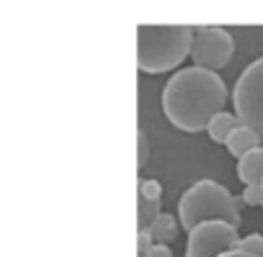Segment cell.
I'll use <instances>...</instances> for the list:
<instances>
[{
    "instance_id": "cell-5",
    "label": "cell",
    "mask_w": 263,
    "mask_h": 257,
    "mask_svg": "<svg viewBox=\"0 0 263 257\" xmlns=\"http://www.w3.org/2000/svg\"><path fill=\"white\" fill-rule=\"evenodd\" d=\"M235 54V39L227 29L219 26H199L194 29V41H191V62L194 67L217 72L230 65Z\"/></svg>"
},
{
    "instance_id": "cell-14",
    "label": "cell",
    "mask_w": 263,
    "mask_h": 257,
    "mask_svg": "<svg viewBox=\"0 0 263 257\" xmlns=\"http://www.w3.org/2000/svg\"><path fill=\"white\" fill-rule=\"evenodd\" d=\"M240 201H242V203H248V206L263 208V185H245V190H242Z\"/></svg>"
},
{
    "instance_id": "cell-12",
    "label": "cell",
    "mask_w": 263,
    "mask_h": 257,
    "mask_svg": "<svg viewBox=\"0 0 263 257\" xmlns=\"http://www.w3.org/2000/svg\"><path fill=\"white\" fill-rule=\"evenodd\" d=\"M240 252L250 254V257H263V234H248V237H240L237 247Z\"/></svg>"
},
{
    "instance_id": "cell-13",
    "label": "cell",
    "mask_w": 263,
    "mask_h": 257,
    "mask_svg": "<svg viewBox=\"0 0 263 257\" xmlns=\"http://www.w3.org/2000/svg\"><path fill=\"white\" fill-rule=\"evenodd\" d=\"M140 198H147V201H160L163 196V185L155 180V178H140Z\"/></svg>"
},
{
    "instance_id": "cell-1",
    "label": "cell",
    "mask_w": 263,
    "mask_h": 257,
    "mask_svg": "<svg viewBox=\"0 0 263 257\" xmlns=\"http://www.w3.org/2000/svg\"><path fill=\"white\" fill-rule=\"evenodd\" d=\"M227 85L217 72L201 67L178 70L163 88V113L178 132H206V123L224 111Z\"/></svg>"
},
{
    "instance_id": "cell-6",
    "label": "cell",
    "mask_w": 263,
    "mask_h": 257,
    "mask_svg": "<svg viewBox=\"0 0 263 257\" xmlns=\"http://www.w3.org/2000/svg\"><path fill=\"white\" fill-rule=\"evenodd\" d=\"M240 242V234L235 226L224 221H204L189 231L186 257H219L224 252H232Z\"/></svg>"
},
{
    "instance_id": "cell-10",
    "label": "cell",
    "mask_w": 263,
    "mask_h": 257,
    "mask_svg": "<svg viewBox=\"0 0 263 257\" xmlns=\"http://www.w3.org/2000/svg\"><path fill=\"white\" fill-rule=\"evenodd\" d=\"M147 231H150L155 244H171L178 237V219L171 216V213H160Z\"/></svg>"
},
{
    "instance_id": "cell-4",
    "label": "cell",
    "mask_w": 263,
    "mask_h": 257,
    "mask_svg": "<svg viewBox=\"0 0 263 257\" xmlns=\"http://www.w3.org/2000/svg\"><path fill=\"white\" fill-rule=\"evenodd\" d=\"M235 116L263 139V57L253 59L232 88Z\"/></svg>"
},
{
    "instance_id": "cell-16",
    "label": "cell",
    "mask_w": 263,
    "mask_h": 257,
    "mask_svg": "<svg viewBox=\"0 0 263 257\" xmlns=\"http://www.w3.org/2000/svg\"><path fill=\"white\" fill-rule=\"evenodd\" d=\"M147 257H173V252H171L168 244H153V249H150Z\"/></svg>"
},
{
    "instance_id": "cell-18",
    "label": "cell",
    "mask_w": 263,
    "mask_h": 257,
    "mask_svg": "<svg viewBox=\"0 0 263 257\" xmlns=\"http://www.w3.org/2000/svg\"><path fill=\"white\" fill-rule=\"evenodd\" d=\"M219 257H250V254H245V252H240V249H232V252H224V254H219Z\"/></svg>"
},
{
    "instance_id": "cell-9",
    "label": "cell",
    "mask_w": 263,
    "mask_h": 257,
    "mask_svg": "<svg viewBox=\"0 0 263 257\" xmlns=\"http://www.w3.org/2000/svg\"><path fill=\"white\" fill-rule=\"evenodd\" d=\"M237 126H240V118H237L235 113H230V111H219V113L206 123V134H209V139H212V142L224 144V142H227V137L235 132Z\"/></svg>"
},
{
    "instance_id": "cell-17",
    "label": "cell",
    "mask_w": 263,
    "mask_h": 257,
    "mask_svg": "<svg viewBox=\"0 0 263 257\" xmlns=\"http://www.w3.org/2000/svg\"><path fill=\"white\" fill-rule=\"evenodd\" d=\"M137 137H140V155H137V162L140 165H145V152H147V139H145V132L140 128L137 132Z\"/></svg>"
},
{
    "instance_id": "cell-15",
    "label": "cell",
    "mask_w": 263,
    "mask_h": 257,
    "mask_svg": "<svg viewBox=\"0 0 263 257\" xmlns=\"http://www.w3.org/2000/svg\"><path fill=\"white\" fill-rule=\"evenodd\" d=\"M153 237H150V231H140L137 234V257H147L150 254V249H153Z\"/></svg>"
},
{
    "instance_id": "cell-3",
    "label": "cell",
    "mask_w": 263,
    "mask_h": 257,
    "mask_svg": "<svg viewBox=\"0 0 263 257\" xmlns=\"http://www.w3.org/2000/svg\"><path fill=\"white\" fill-rule=\"evenodd\" d=\"M204 221H224L240 226V201L217 180H196L178 198V224L191 231Z\"/></svg>"
},
{
    "instance_id": "cell-19",
    "label": "cell",
    "mask_w": 263,
    "mask_h": 257,
    "mask_svg": "<svg viewBox=\"0 0 263 257\" xmlns=\"http://www.w3.org/2000/svg\"><path fill=\"white\" fill-rule=\"evenodd\" d=\"M260 185H263V183H260Z\"/></svg>"
},
{
    "instance_id": "cell-11",
    "label": "cell",
    "mask_w": 263,
    "mask_h": 257,
    "mask_svg": "<svg viewBox=\"0 0 263 257\" xmlns=\"http://www.w3.org/2000/svg\"><path fill=\"white\" fill-rule=\"evenodd\" d=\"M160 213H163V211H160V201L140 198V208H137V226H140V231H147Z\"/></svg>"
},
{
    "instance_id": "cell-7",
    "label": "cell",
    "mask_w": 263,
    "mask_h": 257,
    "mask_svg": "<svg viewBox=\"0 0 263 257\" xmlns=\"http://www.w3.org/2000/svg\"><path fill=\"white\" fill-rule=\"evenodd\" d=\"M224 147H227V152L235 157V160H240V157H245L248 152H253V149H258V147H263V139L253 132V128H248V126H237L235 132L227 137V142H224Z\"/></svg>"
},
{
    "instance_id": "cell-2",
    "label": "cell",
    "mask_w": 263,
    "mask_h": 257,
    "mask_svg": "<svg viewBox=\"0 0 263 257\" xmlns=\"http://www.w3.org/2000/svg\"><path fill=\"white\" fill-rule=\"evenodd\" d=\"M191 26H137V67L147 75L178 70L191 54Z\"/></svg>"
},
{
    "instance_id": "cell-8",
    "label": "cell",
    "mask_w": 263,
    "mask_h": 257,
    "mask_svg": "<svg viewBox=\"0 0 263 257\" xmlns=\"http://www.w3.org/2000/svg\"><path fill=\"white\" fill-rule=\"evenodd\" d=\"M235 173H237L242 185H260L263 183V147H258V149L248 152L245 157H240Z\"/></svg>"
}]
</instances>
